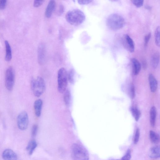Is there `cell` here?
<instances>
[{
  "instance_id": "7c38bea8",
  "label": "cell",
  "mask_w": 160,
  "mask_h": 160,
  "mask_svg": "<svg viewBox=\"0 0 160 160\" xmlns=\"http://www.w3.org/2000/svg\"><path fill=\"white\" fill-rule=\"evenodd\" d=\"M131 62L133 73L134 75H137L139 73L141 70V64L138 60L134 58L132 59Z\"/></svg>"
},
{
  "instance_id": "7a4b0ae2",
  "label": "cell",
  "mask_w": 160,
  "mask_h": 160,
  "mask_svg": "<svg viewBox=\"0 0 160 160\" xmlns=\"http://www.w3.org/2000/svg\"><path fill=\"white\" fill-rule=\"evenodd\" d=\"M71 155L73 160H88L89 154L86 149L78 143H74L71 148Z\"/></svg>"
},
{
  "instance_id": "484cf974",
  "label": "cell",
  "mask_w": 160,
  "mask_h": 160,
  "mask_svg": "<svg viewBox=\"0 0 160 160\" xmlns=\"http://www.w3.org/2000/svg\"><path fill=\"white\" fill-rule=\"evenodd\" d=\"M140 136V131L139 128H137L136 131L134 138V144H137L139 139Z\"/></svg>"
},
{
  "instance_id": "8fae6325",
  "label": "cell",
  "mask_w": 160,
  "mask_h": 160,
  "mask_svg": "<svg viewBox=\"0 0 160 160\" xmlns=\"http://www.w3.org/2000/svg\"><path fill=\"white\" fill-rule=\"evenodd\" d=\"M38 62L42 65L45 61V50L44 45L41 44L39 46L38 50Z\"/></svg>"
},
{
  "instance_id": "e575fe53",
  "label": "cell",
  "mask_w": 160,
  "mask_h": 160,
  "mask_svg": "<svg viewBox=\"0 0 160 160\" xmlns=\"http://www.w3.org/2000/svg\"><path fill=\"white\" fill-rule=\"evenodd\" d=\"M120 160L117 159V160Z\"/></svg>"
},
{
  "instance_id": "603a6c76",
  "label": "cell",
  "mask_w": 160,
  "mask_h": 160,
  "mask_svg": "<svg viewBox=\"0 0 160 160\" xmlns=\"http://www.w3.org/2000/svg\"><path fill=\"white\" fill-rule=\"evenodd\" d=\"M155 41L156 45L160 47V27L156 28L154 33Z\"/></svg>"
},
{
  "instance_id": "8992f818",
  "label": "cell",
  "mask_w": 160,
  "mask_h": 160,
  "mask_svg": "<svg viewBox=\"0 0 160 160\" xmlns=\"http://www.w3.org/2000/svg\"><path fill=\"white\" fill-rule=\"evenodd\" d=\"M15 82V74L13 68H8L5 73V85L6 88L9 91L12 90Z\"/></svg>"
},
{
  "instance_id": "4dcf8cb0",
  "label": "cell",
  "mask_w": 160,
  "mask_h": 160,
  "mask_svg": "<svg viewBox=\"0 0 160 160\" xmlns=\"http://www.w3.org/2000/svg\"><path fill=\"white\" fill-rule=\"evenodd\" d=\"M43 1V0H35L34 2L33 5L36 7H39L42 5Z\"/></svg>"
},
{
  "instance_id": "7402d4cb",
  "label": "cell",
  "mask_w": 160,
  "mask_h": 160,
  "mask_svg": "<svg viewBox=\"0 0 160 160\" xmlns=\"http://www.w3.org/2000/svg\"><path fill=\"white\" fill-rule=\"evenodd\" d=\"M132 114L136 121H138L141 115L140 111L136 108L133 107L131 108Z\"/></svg>"
},
{
  "instance_id": "9c48e42d",
  "label": "cell",
  "mask_w": 160,
  "mask_h": 160,
  "mask_svg": "<svg viewBox=\"0 0 160 160\" xmlns=\"http://www.w3.org/2000/svg\"><path fill=\"white\" fill-rule=\"evenodd\" d=\"M2 157L4 160H16L17 158L16 154L10 149L5 150L2 153Z\"/></svg>"
},
{
  "instance_id": "d6a6232c",
  "label": "cell",
  "mask_w": 160,
  "mask_h": 160,
  "mask_svg": "<svg viewBox=\"0 0 160 160\" xmlns=\"http://www.w3.org/2000/svg\"><path fill=\"white\" fill-rule=\"evenodd\" d=\"M92 1L91 0H78V3L81 5H85L88 4L91 2Z\"/></svg>"
},
{
  "instance_id": "3957f363",
  "label": "cell",
  "mask_w": 160,
  "mask_h": 160,
  "mask_svg": "<svg viewBox=\"0 0 160 160\" xmlns=\"http://www.w3.org/2000/svg\"><path fill=\"white\" fill-rule=\"evenodd\" d=\"M125 23L124 18L117 13H113L109 15L106 19V24L110 29L116 30L122 28Z\"/></svg>"
},
{
  "instance_id": "f546056e",
  "label": "cell",
  "mask_w": 160,
  "mask_h": 160,
  "mask_svg": "<svg viewBox=\"0 0 160 160\" xmlns=\"http://www.w3.org/2000/svg\"><path fill=\"white\" fill-rule=\"evenodd\" d=\"M151 36V34L150 33H149L144 38V46L146 47L149 40Z\"/></svg>"
},
{
  "instance_id": "30bf717a",
  "label": "cell",
  "mask_w": 160,
  "mask_h": 160,
  "mask_svg": "<svg viewBox=\"0 0 160 160\" xmlns=\"http://www.w3.org/2000/svg\"><path fill=\"white\" fill-rule=\"evenodd\" d=\"M56 2L54 0H50L48 2L45 12V15L47 18H50L54 10Z\"/></svg>"
},
{
  "instance_id": "44dd1931",
  "label": "cell",
  "mask_w": 160,
  "mask_h": 160,
  "mask_svg": "<svg viewBox=\"0 0 160 160\" xmlns=\"http://www.w3.org/2000/svg\"><path fill=\"white\" fill-rule=\"evenodd\" d=\"M71 100V94L70 90L68 89L66 90L64 95V100L65 104L67 106H68L70 103Z\"/></svg>"
},
{
  "instance_id": "d6986e66",
  "label": "cell",
  "mask_w": 160,
  "mask_h": 160,
  "mask_svg": "<svg viewBox=\"0 0 160 160\" xmlns=\"http://www.w3.org/2000/svg\"><path fill=\"white\" fill-rule=\"evenodd\" d=\"M6 48V56L5 59L7 61H10L12 58L11 49L10 46L7 41H5Z\"/></svg>"
},
{
  "instance_id": "4316f807",
  "label": "cell",
  "mask_w": 160,
  "mask_h": 160,
  "mask_svg": "<svg viewBox=\"0 0 160 160\" xmlns=\"http://www.w3.org/2000/svg\"><path fill=\"white\" fill-rule=\"evenodd\" d=\"M131 158V152L130 149L127 150L126 154L122 157V160H130Z\"/></svg>"
},
{
  "instance_id": "52a82bcc",
  "label": "cell",
  "mask_w": 160,
  "mask_h": 160,
  "mask_svg": "<svg viewBox=\"0 0 160 160\" xmlns=\"http://www.w3.org/2000/svg\"><path fill=\"white\" fill-rule=\"evenodd\" d=\"M29 119L28 114L25 111L21 112L18 115L17 118L18 126L21 130H25L28 124Z\"/></svg>"
},
{
  "instance_id": "ac0fdd59",
  "label": "cell",
  "mask_w": 160,
  "mask_h": 160,
  "mask_svg": "<svg viewBox=\"0 0 160 160\" xmlns=\"http://www.w3.org/2000/svg\"><path fill=\"white\" fill-rule=\"evenodd\" d=\"M159 54L158 52H155L152 55L151 58V64L153 68H156L158 67L159 63Z\"/></svg>"
},
{
  "instance_id": "4fadbf2b",
  "label": "cell",
  "mask_w": 160,
  "mask_h": 160,
  "mask_svg": "<svg viewBox=\"0 0 160 160\" xmlns=\"http://www.w3.org/2000/svg\"><path fill=\"white\" fill-rule=\"evenodd\" d=\"M42 102V100L38 99L36 100L34 104L35 113L37 117H39L41 115Z\"/></svg>"
},
{
  "instance_id": "277c9868",
  "label": "cell",
  "mask_w": 160,
  "mask_h": 160,
  "mask_svg": "<svg viewBox=\"0 0 160 160\" xmlns=\"http://www.w3.org/2000/svg\"><path fill=\"white\" fill-rule=\"evenodd\" d=\"M31 88L34 96L38 97L41 96L45 89V84L43 78L38 76L32 80Z\"/></svg>"
},
{
  "instance_id": "5b68a950",
  "label": "cell",
  "mask_w": 160,
  "mask_h": 160,
  "mask_svg": "<svg viewBox=\"0 0 160 160\" xmlns=\"http://www.w3.org/2000/svg\"><path fill=\"white\" fill-rule=\"evenodd\" d=\"M68 73L63 68H60L58 73V90L60 93H63L66 90L68 83Z\"/></svg>"
},
{
  "instance_id": "ffe728a7",
  "label": "cell",
  "mask_w": 160,
  "mask_h": 160,
  "mask_svg": "<svg viewBox=\"0 0 160 160\" xmlns=\"http://www.w3.org/2000/svg\"><path fill=\"white\" fill-rule=\"evenodd\" d=\"M149 137L151 142L154 143H158L159 142L160 137L158 133L153 131L149 132Z\"/></svg>"
},
{
  "instance_id": "f1b7e54d",
  "label": "cell",
  "mask_w": 160,
  "mask_h": 160,
  "mask_svg": "<svg viewBox=\"0 0 160 160\" xmlns=\"http://www.w3.org/2000/svg\"><path fill=\"white\" fill-rule=\"evenodd\" d=\"M130 94L131 98L133 99L135 97V89L134 86L132 84L130 87Z\"/></svg>"
},
{
  "instance_id": "2e32d148",
  "label": "cell",
  "mask_w": 160,
  "mask_h": 160,
  "mask_svg": "<svg viewBox=\"0 0 160 160\" xmlns=\"http://www.w3.org/2000/svg\"><path fill=\"white\" fill-rule=\"evenodd\" d=\"M150 122L152 127L155 126L157 115V110L155 107L152 106L151 108L150 112Z\"/></svg>"
},
{
  "instance_id": "e0dca14e",
  "label": "cell",
  "mask_w": 160,
  "mask_h": 160,
  "mask_svg": "<svg viewBox=\"0 0 160 160\" xmlns=\"http://www.w3.org/2000/svg\"><path fill=\"white\" fill-rule=\"evenodd\" d=\"M37 146V142L34 140H31L29 142L26 147V150L29 155L32 154Z\"/></svg>"
},
{
  "instance_id": "836d02e7",
  "label": "cell",
  "mask_w": 160,
  "mask_h": 160,
  "mask_svg": "<svg viewBox=\"0 0 160 160\" xmlns=\"http://www.w3.org/2000/svg\"><path fill=\"white\" fill-rule=\"evenodd\" d=\"M64 8L62 5H60L59 7V13L60 14H62L63 12Z\"/></svg>"
},
{
  "instance_id": "5bb4252c",
  "label": "cell",
  "mask_w": 160,
  "mask_h": 160,
  "mask_svg": "<svg viewBox=\"0 0 160 160\" xmlns=\"http://www.w3.org/2000/svg\"><path fill=\"white\" fill-rule=\"evenodd\" d=\"M149 84L151 91L152 92H155L157 89L158 86L157 82L152 74H150L148 77Z\"/></svg>"
},
{
  "instance_id": "83f0119b",
  "label": "cell",
  "mask_w": 160,
  "mask_h": 160,
  "mask_svg": "<svg viewBox=\"0 0 160 160\" xmlns=\"http://www.w3.org/2000/svg\"><path fill=\"white\" fill-rule=\"evenodd\" d=\"M38 130V126L34 124L32 127L31 130V135L32 137H35L37 135Z\"/></svg>"
},
{
  "instance_id": "1f68e13d",
  "label": "cell",
  "mask_w": 160,
  "mask_h": 160,
  "mask_svg": "<svg viewBox=\"0 0 160 160\" xmlns=\"http://www.w3.org/2000/svg\"><path fill=\"white\" fill-rule=\"evenodd\" d=\"M7 1L6 0H0V9H4L6 5Z\"/></svg>"
},
{
  "instance_id": "ba28073f",
  "label": "cell",
  "mask_w": 160,
  "mask_h": 160,
  "mask_svg": "<svg viewBox=\"0 0 160 160\" xmlns=\"http://www.w3.org/2000/svg\"><path fill=\"white\" fill-rule=\"evenodd\" d=\"M123 45L129 52H132L134 50V44L133 40L128 35H125L123 38Z\"/></svg>"
},
{
  "instance_id": "6da1fadb",
  "label": "cell",
  "mask_w": 160,
  "mask_h": 160,
  "mask_svg": "<svg viewBox=\"0 0 160 160\" xmlns=\"http://www.w3.org/2000/svg\"><path fill=\"white\" fill-rule=\"evenodd\" d=\"M65 18L70 24L78 25L84 21L85 16L83 12L80 10L74 9L68 11L66 13Z\"/></svg>"
},
{
  "instance_id": "9a60e30c",
  "label": "cell",
  "mask_w": 160,
  "mask_h": 160,
  "mask_svg": "<svg viewBox=\"0 0 160 160\" xmlns=\"http://www.w3.org/2000/svg\"><path fill=\"white\" fill-rule=\"evenodd\" d=\"M149 155L151 158L154 159L160 157V147L156 146L152 147L150 149Z\"/></svg>"
},
{
  "instance_id": "cb8c5ba5",
  "label": "cell",
  "mask_w": 160,
  "mask_h": 160,
  "mask_svg": "<svg viewBox=\"0 0 160 160\" xmlns=\"http://www.w3.org/2000/svg\"><path fill=\"white\" fill-rule=\"evenodd\" d=\"M74 72L73 69H71L70 70L68 73V77L69 82L73 83L74 82Z\"/></svg>"
},
{
  "instance_id": "d4e9b609",
  "label": "cell",
  "mask_w": 160,
  "mask_h": 160,
  "mask_svg": "<svg viewBox=\"0 0 160 160\" xmlns=\"http://www.w3.org/2000/svg\"><path fill=\"white\" fill-rule=\"evenodd\" d=\"M132 3L136 7L139 8L142 6L143 4V0H133L131 1Z\"/></svg>"
}]
</instances>
